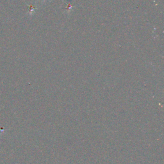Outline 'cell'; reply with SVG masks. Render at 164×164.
<instances>
[{"mask_svg":"<svg viewBox=\"0 0 164 164\" xmlns=\"http://www.w3.org/2000/svg\"><path fill=\"white\" fill-rule=\"evenodd\" d=\"M34 9H35V7H34L33 6H29V14L30 15L33 14Z\"/></svg>","mask_w":164,"mask_h":164,"instance_id":"1","label":"cell"}]
</instances>
